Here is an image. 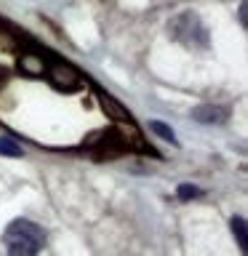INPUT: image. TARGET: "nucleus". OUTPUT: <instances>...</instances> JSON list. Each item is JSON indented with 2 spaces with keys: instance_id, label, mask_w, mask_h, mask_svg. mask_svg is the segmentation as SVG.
<instances>
[{
  "instance_id": "nucleus-1",
  "label": "nucleus",
  "mask_w": 248,
  "mask_h": 256,
  "mask_svg": "<svg viewBox=\"0 0 248 256\" xmlns=\"http://www.w3.org/2000/svg\"><path fill=\"white\" fill-rule=\"evenodd\" d=\"M6 251L8 256H38L46 246V232L30 219H14L6 227Z\"/></svg>"
},
{
  "instance_id": "nucleus-2",
  "label": "nucleus",
  "mask_w": 248,
  "mask_h": 256,
  "mask_svg": "<svg viewBox=\"0 0 248 256\" xmlns=\"http://www.w3.org/2000/svg\"><path fill=\"white\" fill-rule=\"evenodd\" d=\"M171 32L174 38L179 40V43L184 46H198V48H206L208 46V32L203 30V24H200V19L195 14H182L176 16V19L171 22Z\"/></svg>"
},
{
  "instance_id": "nucleus-3",
  "label": "nucleus",
  "mask_w": 248,
  "mask_h": 256,
  "mask_svg": "<svg viewBox=\"0 0 248 256\" xmlns=\"http://www.w3.org/2000/svg\"><path fill=\"white\" fill-rule=\"evenodd\" d=\"M51 80H54V86H59V88H75L80 83V75L70 67V64H54Z\"/></svg>"
},
{
  "instance_id": "nucleus-4",
  "label": "nucleus",
  "mask_w": 248,
  "mask_h": 256,
  "mask_svg": "<svg viewBox=\"0 0 248 256\" xmlns=\"http://www.w3.org/2000/svg\"><path fill=\"white\" fill-rule=\"evenodd\" d=\"M192 118H195L198 123H206V126H219L230 118V112L224 107H211V104H206V107H198L192 112Z\"/></svg>"
},
{
  "instance_id": "nucleus-5",
  "label": "nucleus",
  "mask_w": 248,
  "mask_h": 256,
  "mask_svg": "<svg viewBox=\"0 0 248 256\" xmlns=\"http://www.w3.org/2000/svg\"><path fill=\"white\" fill-rule=\"evenodd\" d=\"M232 235L238 238L240 251L248 254V246H246V219H243V216H235V219H232Z\"/></svg>"
},
{
  "instance_id": "nucleus-6",
  "label": "nucleus",
  "mask_w": 248,
  "mask_h": 256,
  "mask_svg": "<svg viewBox=\"0 0 248 256\" xmlns=\"http://www.w3.org/2000/svg\"><path fill=\"white\" fill-rule=\"evenodd\" d=\"M0 155H3V158H24V150H22L14 139L0 136Z\"/></svg>"
},
{
  "instance_id": "nucleus-7",
  "label": "nucleus",
  "mask_w": 248,
  "mask_h": 256,
  "mask_svg": "<svg viewBox=\"0 0 248 256\" xmlns=\"http://www.w3.org/2000/svg\"><path fill=\"white\" fill-rule=\"evenodd\" d=\"M150 128H152V131H155V134L160 136V139H166V142H176L174 131H171V128H168L166 123H160V120H152V123H150Z\"/></svg>"
},
{
  "instance_id": "nucleus-8",
  "label": "nucleus",
  "mask_w": 248,
  "mask_h": 256,
  "mask_svg": "<svg viewBox=\"0 0 248 256\" xmlns=\"http://www.w3.org/2000/svg\"><path fill=\"white\" fill-rule=\"evenodd\" d=\"M22 67L27 70V72H32V75H40V72H43V62H40V59H35V56H27Z\"/></svg>"
},
{
  "instance_id": "nucleus-9",
  "label": "nucleus",
  "mask_w": 248,
  "mask_h": 256,
  "mask_svg": "<svg viewBox=\"0 0 248 256\" xmlns=\"http://www.w3.org/2000/svg\"><path fill=\"white\" fill-rule=\"evenodd\" d=\"M203 192L198 187H192V184H182L179 187V200H192V198H200Z\"/></svg>"
}]
</instances>
